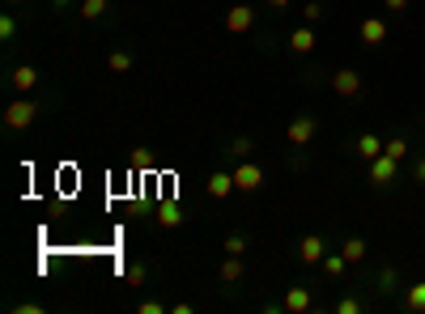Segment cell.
<instances>
[{
  "label": "cell",
  "instance_id": "1",
  "mask_svg": "<svg viewBox=\"0 0 425 314\" xmlns=\"http://www.w3.org/2000/svg\"><path fill=\"white\" fill-rule=\"evenodd\" d=\"M34 115H38V106L30 102V94H17V98L4 106V128H9V132H21V128L34 123Z\"/></svg>",
  "mask_w": 425,
  "mask_h": 314
},
{
  "label": "cell",
  "instance_id": "2",
  "mask_svg": "<svg viewBox=\"0 0 425 314\" xmlns=\"http://www.w3.org/2000/svg\"><path fill=\"white\" fill-rule=\"evenodd\" d=\"M315 132H319L315 115H294V119H289V128H285V140H289L294 149H307V145L315 140Z\"/></svg>",
  "mask_w": 425,
  "mask_h": 314
},
{
  "label": "cell",
  "instance_id": "3",
  "mask_svg": "<svg viewBox=\"0 0 425 314\" xmlns=\"http://www.w3.org/2000/svg\"><path fill=\"white\" fill-rule=\"evenodd\" d=\"M362 89H366V81H362L358 68H336V72H332V94H341V98H358Z\"/></svg>",
  "mask_w": 425,
  "mask_h": 314
},
{
  "label": "cell",
  "instance_id": "4",
  "mask_svg": "<svg viewBox=\"0 0 425 314\" xmlns=\"http://www.w3.org/2000/svg\"><path fill=\"white\" fill-rule=\"evenodd\" d=\"M366 170H370V183H375V187H387V183L400 179V162L387 157V153H379L375 162H366Z\"/></svg>",
  "mask_w": 425,
  "mask_h": 314
},
{
  "label": "cell",
  "instance_id": "5",
  "mask_svg": "<svg viewBox=\"0 0 425 314\" xmlns=\"http://www.w3.org/2000/svg\"><path fill=\"white\" fill-rule=\"evenodd\" d=\"M230 174H234V187H238V191H260V187H264V166H255V162H247V157H243V166H234Z\"/></svg>",
  "mask_w": 425,
  "mask_h": 314
},
{
  "label": "cell",
  "instance_id": "6",
  "mask_svg": "<svg viewBox=\"0 0 425 314\" xmlns=\"http://www.w3.org/2000/svg\"><path fill=\"white\" fill-rule=\"evenodd\" d=\"M251 26H255V9H251V4H234V9L226 13V30H230V34H247Z\"/></svg>",
  "mask_w": 425,
  "mask_h": 314
},
{
  "label": "cell",
  "instance_id": "7",
  "mask_svg": "<svg viewBox=\"0 0 425 314\" xmlns=\"http://www.w3.org/2000/svg\"><path fill=\"white\" fill-rule=\"evenodd\" d=\"M358 34H362L366 47H383V43H387V21H383V17H366V21L358 26Z\"/></svg>",
  "mask_w": 425,
  "mask_h": 314
},
{
  "label": "cell",
  "instance_id": "8",
  "mask_svg": "<svg viewBox=\"0 0 425 314\" xmlns=\"http://www.w3.org/2000/svg\"><path fill=\"white\" fill-rule=\"evenodd\" d=\"M324 255H328V242H324L319 234H307V238L298 242V259H302V264H324Z\"/></svg>",
  "mask_w": 425,
  "mask_h": 314
},
{
  "label": "cell",
  "instance_id": "9",
  "mask_svg": "<svg viewBox=\"0 0 425 314\" xmlns=\"http://www.w3.org/2000/svg\"><path fill=\"white\" fill-rule=\"evenodd\" d=\"M204 187H209V196H213V200H226L230 191H238V187H234V174H230V170H213Z\"/></svg>",
  "mask_w": 425,
  "mask_h": 314
},
{
  "label": "cell",
  "instance_id": "10",
  "mask_svg": "<svg viewBox=\"0 0 425 314\" xmlns=\"http://www.w3.org/2000/svg\"><path fill=\"white\" fill-rule=\"evenodd\" d=\"M315 302H311V289L307 285H294L289 293H285V302H281V310H289V314H302V310H311Z\"/></svg>",
  "mask_w": 425,
  "mask_h": 314
},
{
  "label": "cell",
  "instance_id": "11",
  "mask_svg": "<svg viewBox=\"0 0 425 314\" xmlns=\"http://www.w3.org/2000/svg\"><path fill=\"white\" fill-rule=\"evenodd\" d=\"M9 85H13V94H30V89L38 85V68H30V64H21V68H13V77H9Z\"/></svg>",
  "mask_w": 425,
  "mask_h": 314
},
{
  "label": "cell",
  "instance_id": "12",
  "mask_svg": "<svg viewBox=\"0 0 425 314\" xmlns=\"http://www.w3.org/2000/svg\"><path fill=\"white\" fill-rule=\"evenodd\" d=\"M158 225H162V230H175V225H183V208H179L175 200H162V204H158Z\"/></svg>",
  "mask_w": 425,
  "mask_h": 314
},
{
  "label": "cell",
  "instance_id": "13",
  "mask_svg": "<svg viewBox=\"0 0 425 314\" xmlns=\"http://www.w3.org/2000/svg\"><path fill=\"white\" fill-rule=\"evenodd\" d=\"M289 47H294L298 55H311V51H315V30H311V26H298V30L289 34Z\"/></svg>",
  "mask_w": 425,
  "mask_h": 314
},
{
  "label": "cell",
  "instance_id": "14",
  "mask_svg": "<svg viewBox=\"0 0 425 314\" xmlns=\"http://www.w3.org/2000/svg\"><path fill=\"white\" fill-rule=\"evenodd\" d=\"M319 268H324V272H328V276H332V281H341V276H345V272H349V268H353V264H349V259H345V255H341V251H328V255H324V264H319Z\"/></svg>",
  "mask_w": 425,
  "mask_h": 314
},
{
  "label": "cell",
  "instance_id": "15",
  "mask_svg": "<svg viewBox=\"0 0 425 314\" xmlns=\"http://www.w3.org/2000/svg\"><path fill=\"white\" fill-rule=\"evenodd\" d=\"M217 276H221V285H238L243 281V255H226V264L217 268Z\"/></svg>",
  "mask_w": 425,
  "mask_h": 314
},
{
  "label": "cell",
  "instance_id": "16",
  "mask_svg": "<svg viewBox=\"0 0 425 314\" xmlns=\"http://www.w3.org/2000/svg\"><path fill=\"white\" fill-rule=\"evenodd\" d=\"M379 153H383V140H379L375 132H366V136H358V157H362V162H375Z\"/></svg>",
  "mask_w": 425,
  "mask_h": 314
},
{
  "label": "cell",
  "instance_id": "17",
  "mask_svg": "<svg viewBox=\"0 0 425 314\" xmlns=\"http://www.w3.org/2000/svg\"><path fill=\"white\" fill-rule=\"evenodd\" d=\"M404 310H409V314H425V281L409 285V293H404Z\"/></svg>",
  "mask_w": 425,
  "mask_h": 314
},
{
  "label": "cell",
  "instance_id": "18",
  "mask_svg": "<svg viewBox=\"0 0 425 314\" xmlns=\"http://www.w3.org/2000/svg\"><path fill=\"white\" fill-rule=\"evenodd\" d=\"M341 255H345L349 264H362V259H366V238H345V242H341Z\"/></svg>",
  "mask_w": 425,
  "mask_h": 314
},
{
  "label": "cell",
  "instance_id": "19",
  "mask_svg": "<svg viewBox=\"0 0 425 314\" xmlns=\"http://www.w3.org/2000/svg\"><path fill=\"white\" fill-rule=\"evenodd\" d=\"M409 149H413V145H409L404 136H392V140H383V153H387V157H396V162H404V157H409Z\"/></svg>",
  "mask_w": 425,
  "mask_h": 314
},
{
  "label": "cell",
  "instance_id": "20",
  "mask_svg": "<svg viewBox=\"0 0 425 314\" xmlns=\"http://www.w3.org/2000/svg\"><path fill=\"white\" fill-rule=\"evenodd\" d=\"M106 68H111V72H128V68H132V51H111V55H106Z\"/></svg>",
  "mask_w": 425,
  "mask_h": 314
},
{
  "label": "cell",
  "instance_id": "21",
  "mask_svg": "<svg viewBox=\"0 0 425 314\" xmlns=\"http://www.w3.org/2000/svg\"><path fill=\"white\" fill-rule=\"evenodd\" d=\"M145 276H149V268H145V264H128V272H123L128 289H140V285H145Z\"/></svg>",
  "mask_w": 425,
  "mask_h": 314
},
{
  "label": "cell",
  "instance_id": "22",
  "mask_svg": "<svg viewBox=\"0 0 425 314\" xmlns=\"http://www.w3.org/2000/svg\"><path fill=\"white\" fill-rule=\"evenodd\" d=\"M85 21H98L102 13H106V0H81V9H77Z\"/></svg>",
  "mask_w": 425,
  "mask_h": 314
},
{
  "label": "cell",
  "instance_id": "23",
  "mask_svg": "<svg viewBox=\"0 0 425 314\" xmlns=\"http://www.w3.org/2000/svg\"><path fill=\"white\" fill-rule=\"evenodd\" d=\"M13 38H17V17L0 13V43H13Z\"/></svg>",
  "mask_w": 425,
  "mask_h": 314
},
{
  "label": "cell",
  "instance_id": "24",
  "mask_svg": "<svg viewBox=\"0 0 425 314\" xmlns=\"http://www.w3.org/2000/svg\"><path fill=\"white\" fill-rule=\"evenodd\" d=\"M251 149H255V145H251V136H234L226 153H230V157H251Z\"/></svg>",
  "mask_w": 425,
  "mask_h": 314
},
{
  "label": "cell",
  "instance_id": "25",
  "mask_svg": "<svg viewBox=\"0 0 425 314\" xmlns=\"http://www.w3.org/2000/svg\"><path fill=\"white\" fill-rule=\"evenodd\" d=\"M226 255H247V238L243 234H226Z\"/></svg>",
  "mask_w": 425,
  "mask_h": 314
},
{
  "label": "cell",
  "instance_id": "26",
  "mask_svg": "<svg viewBox=\"0 0 425 314\" xmlns=\"http://www.w3.org/2000/svg\"><path fill=\"white\" fill-rule=\"evenodd\" d=\"M362 310H366L362 298H341V302H336V314H362Z\"/></svg>",
  "mask_w": 425,
  "mask_h": 314
},
{
  "label": "cell",
  "instance_id": "27",
  "mask_svg": "<svg viewBox=\"0 0 425 314\" xmlns=\"http://www.w3.org/2000/svg\"><path fill=\"white\" fill-rule=\"evenodd\" d=\"M132 170H153V157H149V149H136V153H132Z\"/></svg>",
  "mask_w": 425,
  "mask_h": 314
},
{
  "label": "cell",
  "instance_id": "28",
  "mask_svg": "<svg viewBox=\"0 0 425 314\" xmlns=\"http://www.w3.org/2000/svg\"><path fill=\"white\" fill-rule=\"evenodd\" d=\"M302 17H307V21H319V17H324V4H319V0H307V4H302Z\"/></svg>",
  "mask_w": 425,
  "mask_h": 314
},
{
  "label": "cell",
  "instance_id": "29",
  "mask_svg": "<svg viewBox=\"0 0 425 314\" xmlns=\"http://www.w3.org/2000/svg\"><path fill=\"white\" fill-rule=\"evenodd\" d=\"M413 183H417V187H425V153L413 162Z\"/></svg>",
  "mask_w": 425,
  "mask_h": 314
},
{
  "label": "cell",
  "instance_id": "30",
  "mask_svg": "<svg viewBox=\"0 0 425 314\" xmlns=\"http://www.w3.org/2000/svg\"><path fill=\"white\" fill-rule=\"evenodd\" d=\"M13 310L17 314H43V306H38V302H21V306H13Z\"/></svg>",
  "mask_w": 425,
  "mask_h": 314
},
{
  "label": "cell",
  "instance_id": "31",
  "mask_svg": "<svg viewBox=\"0 0 425 314\" xmlns=\"http://www.w3.org/2000/svg\"><path fill=\"white\" fill-rule=\"evenodd\" d=\"M387 4V13H409V0H383Z\"/></svg>",
  "mask_w": 425,
  "mask_h": 314
},
{
  "label": "cell",
  "instance_id": "32",
  "mask_svg": "<svg viewBox=\"0 0 425 314\" xmlns=\"http://www.w3.org/2000/svg\"><path fill=\"white\" fill-rule=\"evenodd\" d=\"M162 310H166L162 302H140V314H162Z\"/></svg>",
  "mask_w": 425,
  "mask_h": 314
},
{
  "label": "cell",
  "instance_id": "33",
  "mask_svg": "<svg viewBox=\"0 0 425 314\" xmlns=\"http://www.w3.org/2000/svg\"><path fill=\"white\" fill-rule=\"evenodd\" d=\"M264 4H272V9H289V0H264Z\"/></svg>",
  "mask_w": 425,
  "mask_h": 314
},
{
  "label": "cell",
  "instance_id": "34",
  "mask_svg": "<svg viewBox=\"0 0 425 314\" xmlns=\"http://www.w3.org/2000/svg\"><path fill=\"white\" fill-rule=\"evenodd\" d=\"M51 4H55V9H68V4H72V0H51Z\"/></svg>",
  "mask_w": 425,
  "mask_h": 314
},
{
  "label": "cell",
  "instance_id": "35",
  "mask_svg": "<svg viewBox=\"0 0 425 314\" xmlns=\"http://www.w3.org/2000/svg\"><path fill=\"white\" fill-rule=\"evenodd\" d=\"M13 4H21V0H13Z\"/></svg>",
  "mask_w": 425,
  "mask_h": 314
}]
</instances>
